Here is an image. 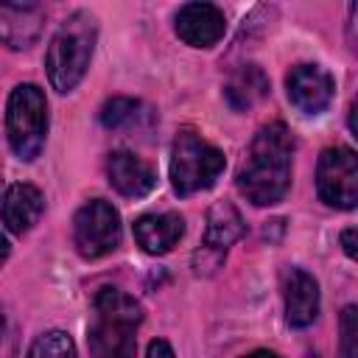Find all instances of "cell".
I'll return each instance as SVG.
<instances>
[{"label":"cell","mask_w":358,"mask_h":358,"mask_svg":"<svg viewBox=\"0 0 358 358\" xmlns=\"http://www.w3.org/2000/svg\"><path fill=\"white\" fill-rule=\"evenodd\" d=\"M291 159L294 134L285 129V123L263 126L252 137L249 154L238 171V190L257 207L282 201L291 187Z\"/></svg>","instance_id":"6da1fadb"},{"label":"cell","mask_w":358,"mask_h":358,"mask_svg":"<svg viewBox=\"0 0 358 358\" xmlns=\"http://www.w3.org/2000/svg\"><path fill=\"white\" fill-rule=\"evenodd\" d=\"M143 308L120 288H101L92 299V319L87 330L90 352L95 358H134Z\"/></svg>","instance_id":"7a4b0ae2"},{"label":"cell","mask_w":358,"mask_h":358,"mask_svg":"<svg viewBox=\"0 0 358 358\" xmlns=\"http://www.w3.org/2000/svg\"><path fill=\"white\" fill-rule=\"evenodd\" d=\"M95 36H98V22L90 11L70 14L62 22V28L53 34L45 53V70L56 92H70L78 87V81L90 67Z\"/></svg>","instance_id":"3957f363"},{"label":"cell","mask_w":358,"mask_h":358,"mask_svg":"<svg viewBox=\"0 0 358 358\" xmlns=\"http://www.w3.org/2000/svg\"><path fill=\"white\" fill-rule=\"evenodd\" d=\"M6 134L22 162H34L48 137V101L36 84H17L6 106Z\"/></svg>","instance_id":"277c9868"},{"label":"cell","mask_w":358,"mask_h":358,"mask_svg":"<svg viewBox=\"0 0 358 358\" xmlns=\"http://www.w3.org/2000/svg\"><path fill=\"white\" fill-rule=\"evenodd\" d=\"M227 159L215 145H210L193 129H182L171 151V185L179 196H193L213 187Z\"/></svg>","instance_id":"5b68a950"},{"label":"cell","mask_w":358,"mask_h":358,"mask_svg":"<svg viewBox=\"0 0 358 358\" xmlns=\"http://www.w3.org/2000/svg\"><path fill=\"white\" fill-rule=\"evenodd\" d=\"M73 243L87 260L115 252L120 246V213L103 199H90L73 215Z\"/></svg>","instance_id":"8992f818"},{"label":"cell","mask_w":358,"mask_h":358,"mask_svg":"<svg viewBox=\"0 0 358 358\" xmlns=\"http://www.w3.org/2000/svg\"><path fill=\"white\" fill-rule=\"evenodd\" d=\"M319 199L338 210H352L358 201V157L347 145L324 148L316 165Z\"/></svg>","instance_id":"52a82bcc"},{"label":"cell","mask_w":358,"mask_h":358,"mask_svg":"<svg viewBox=\"0 0 358 358\" xmlns=\"http://www.w3.org/2000/svg\"><path fill=\"white\" fill-rule=\"evenodd\" d=\"M246 232V224L241 218V213L229 204V201H218L210 207L207 213V227H204V238H201V249L193 255V266L196 274H213L224 257L227 249Z\"/></svg>","instance_id":"ba28073f"},{"label":"cell","mask_w":358,"mask_h":358,"mask_svg":"<svg viewBox=\"0 0 358 358\" xmlns=\"http://www.w3.org/2000/svg\"><path fill=\"white\" fill-rule=\"evenodd\" d=\"M285 90H288V101L305 112V115H319L330 106L333 101V76L319 67V64H296L291 67V73L285 76Z\"/></svg>","instance_id":"9c48e42d"},{"label":"cell","mask_w":358,"mask_h":358,"mask_svg":"<svg viewBox=\"0 0 358 358\" xmlns=\"http://www.w3.org/2000/svg\"><path fill=\"white\" fill-rule=\"evenodd\" d=\"M227 31V17L213 3H187L176 14V36L190 48H213Z\"/></svg>","instance_id":"30bf717a"},{"label":"cell","mask_w":358,"mask_h":358,"mask_svg":"<svg viewBox=\"0 0 358 358\" xmlns=\"http://www.w3.org/2000/svg\"><path fill=\"white\" fill-rule=\"evenodd\" d=\"M45 28V6L0 3V42L11 50L31 48Z\"/></svg>","instance_id":"8fae6325"},{"label":"cell","mask_w":358,"mask_h":358,"mask_svg":"<svg viewBox=\"0 0 358 358\" xmlns=\"http://www.w3.org/2000/svg\"><path fill=\"white\" fill-rule=\"evenodd\" d=\"M106 176H109V185L126 199H140L151 193L157 185V171L145 159L123 148L106 157Z\"/></svg>","instance_id":"7c38bea8"},{"label":"cell","mask_w":358,"mask_h":358,"mask_svg":"<svg viewBox=\"0 0 358 358\" xmlns=\"http://www.w3.org/2000/svg\"><path fill=\"white\" fill-rule=\"evenodd\" d=\"M285 319L291 327H308L319 316V282L305 268H285L282 274Z\"/></svg>","instance_id":"4fadbf2b"},{"label":"cell","mask_w":358,"mask_h":358,"mask_svg":"<svg viewBox=\"0 0 358 358\" xmlns=\"http://www.w3.org/2000/svg\"><path fill=\"white\" fill-rule=\"evenodd\" d=\"M42 213H45V196L36 185H28V182L11 185L0 204L3 224L14 235H25L42 218Z\"/></svg>","instance_id":"5bb4252c"},{"label":"cell","mask_w":358,"mask_h":358,"mask_svg":"<svg viewBox=\"0 0 358 358\" xmlns=\"http://www.w3.org/2000/svg\"><path fill=\"white\" fill-rule=\"evenodd\" d=\"M185 235V218L179 213H148L134 221V241L148 255L171 252Z\"/></svg>","instance_id":"9a60e30c"},{"label":"cell","mask_w":358,"mask_h":358,"mask_svg":"<svg viewBox=\"0 0 358 358\" xmlns=\"http://www.w3.org/2000/svg\"><path fill=\"white\" fill-rule=\"evenodd\" d=\"M266 92H268V78L257 64L238 67L227 78V87H224V95H227L232 109H249L252 103L266 98Z\"/></svg>","instance_id":"2e32d148"},{"label":"cell","mask_w":358,"mask_h":358,"mask_svg":"<svg viewBox=\"0 0 358 358\" xmlns=\"http://www.w3.org/2000/svg\"><path fill=\"white\" fill-rule=\"evenodd\" d=\"M28 358H76V344L64 330H48L34 338Z\"/></svg>","instance_id":"e0dca14e"},{"label":"cell","mask_w":358,"mask_h":358,"mask_svg":"<svg viewBox=\"0 0 358 358\" xmlns=\"http://www.w3.org/2000/svg\"><path fill=\"white\" fill-rule=\"evenodd\" d=\"M137 109H140V101H134V98H123V95L109 98L101 106V123L106 129H123L126 123L137 120V115H140Z\"/></svg>","instance_id":"ac0fdd59"},{"label":"cell","mask_w":358,"mask_h":358,"mask_svg":"<svg viewBox=\"0 0 358 358\" xmlns=\"http://www.w3.org/2000/svg\"><path fill=\"white\" fill-rule=\"evenodd\" d=\"M358 310L355 305H347L341 313V358H358Z\"/></svg>","instance_id":"d6986e66"},{"label":"cell","mask_w":358,"mask_h":358,"mask_svg":"<svg viewBox=\"0 0 358 358\" xmlns=\"http://www.w3.org/2000/svg\"><path fill=\"white\" fill-rule=\"evenodd\" d=\"M145 358H176V355H173V347H171L165 338H154V341L148 344Z\"/></svg>","instance_id":"ffe728a7"},{"label":"cell","mask_w":358,"mask_h":358,"mask_svg":"<svg viewBox=\"0 0 358 358\" xmlns=\"http://www.w3.org/2000/svg\"><path fill=\"white\" fill-rule=\"evenodd\" d=\"M341 246H344L347 257H355V227L344 229V235H341Z\"/></svg>","instance_id":"44dd1931"},{"label":"cell","mask_w":358,"mask_h":358,"mask_svg":"<svg viewBox=\"0 0 358 358\" xmlns=\"http://www.w3.org/2000/svg\"><path fill=\"white\" fill-rule=\"evenodd\" d=\"M243 358H280V355L271 352V350H255V352H249V355H243Z\"/></svg>","instance_id":"7402d4cb"},{"label":"cell","mask_w":358,"mask_h":358,"mask_svg":"<svg viewBox=\"0 0 358 358\" xmlns=\"http://www.w3.org/2000/svg\"><path fill=\"white\" fill-rule=\"evenodd\" d=\"M6 257H8V241L0 235V266L6 263Z\"/></svg>","instance_id":"603a6c76"},{"label":"cell","mask_w":358,"mask_h":358,"mask_svg":"<svg viewBox=\"0 0 358 358\" xmlns=\"http://www.w3.org/2000/svg\"><path fill=\"white\" fill-rule=\"evenodd\" d=\"M3 327H6V316H3V308H0V338H3Z\"/></svg>","instance_id":"cb8c5ba5"}]
</instances>
